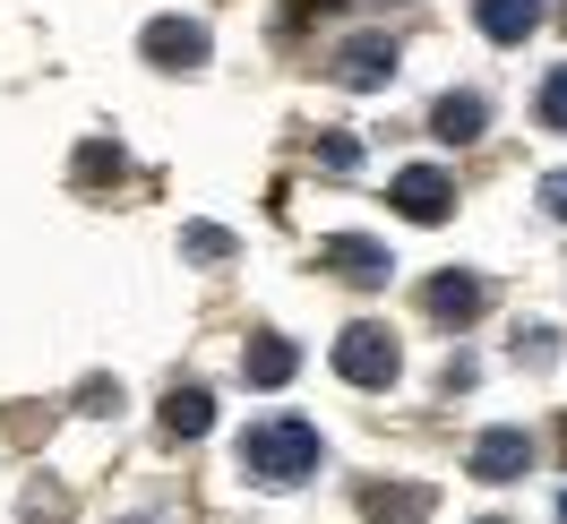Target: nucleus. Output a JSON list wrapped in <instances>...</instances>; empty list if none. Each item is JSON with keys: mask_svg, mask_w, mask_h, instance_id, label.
<instances>
[{"mask_svg": "<svg viewBox=\"0 0 567 524\" xmlns=\"http://www.w3.org/2000/svg\"><path fill=\"white\" fill-rule=\"evenodd\" d=\"M181 258H233V233H224V224H189V233H181Z\"/></svg>", "mask_w": 567, "mask_h": 524, "instance_id": "dca6fc26", "label": "nucleus"}, {"mask_svg": "<svg viewBox=\"0 0 567 524\" xmlns=\"http://www.w3.org/2000/svg\"><path fill=\"white\" fill-rule=\"evenodd\" d=\"M138 52L155 70H198V61H207V27H198V18H155L138 35Z\"/></svg>", "mask_w": 567, "mask_h": 524, "instance_id": "6e6552de", "label": "nucleus"}, {"mask_svg": "<svg viewBox=\"0 0 567 524\" xmlns=\"http://www.w3.org/2000/svg\"><path fill=\"white\" fill-rule=\"evenodd\" d=\"M395 78V35H353L336 52V86H353V95H379Z\"/></svg>", "mask_w": 567, "mask_h": 524, "instance_id": "0eeeda50", "label": "nucleus"}, {"mask_svg": "<svg viewBox=\"0 0 567 524\" xmlns=\"http://www.w3.org/2000/svg\"><path fill=\"white\" fill-rule=\"evenodd\" d=\"M430 507H439V490H430V482H379V490H361V516H370V524H422Z\"/></svg>", "mask_w": 567, "mask_h": 524, "instance_id": "1a4fd4ad", "label": "nucleus"}, {"mask_svg": "<svg viewBox=\"0 0 567 524\" xmlns=\"http://www.w3.org/2000/svg\"><path fill=\"white\" fill-rule=\"evenodd\" d=\"M301 9H327V0H301Z\"/></svg>", "mask_w": 567, "mask_h": 524, "instance_id": "6ab92c4d", "label": "nucleus"}, {"mask_svg": "<svg viewBox=\"0 0 567 524\" xmlns=\"http://www.w3.org/2000/svg\"><path fill=\"white\" fill-rule=\"evenodd\" d=\"M164 430H173V439H207L215 430V395L207 387H173V395H164Z\"/></svg>", "mask_w": 567, "mask_h": 524, "instance_id": "ddd939ff", "label": "nucleus"}, {"mask_svg": "<svg viewBox=\"0 0 567 524\" xmlns=\"http://www.w3.org/2000/svg\"><path fill=\"white\" fill-rule=\"evenodd\" d=\"M422 310L439 318V327H473V318L491 310V284L464 276V267H456V276H430V284H422Z\"/></svg>", "mask_w": 567, "mask_h": 524, "instance_id": "423d86ee", "label": "nucleus"}, {"mask_svg": "<svg viewBox=\"0 0 567 524\" xmlns=\"http://www.w3.org/2000/svg\"><path fill=\"white\" fill-rule=\"evenodd\" d=\"M395 215L404 224H447V207H456V181L439 173V164H413V173H395Z\"/></svg>", "mask_w": 567, "mask_h": 524, "instance_id": "39448f33", "label": "nucleus"}, {"mask_svg": "<svg viewBox=\"0 0 567 524\" xmlns=\"http://www.w3.org/2000/svg\"><path fill=\"white\" fill-rule=\"evenodd\" d=\"M482 121H491V104H482V95H439L430 138H439V146H473V138H482Z\"/></svg>", "mask_w": 567, "mask_h": 524, "instance_id": "9b49d317", "label": "nucleus"}, {"mask_svg": "<svg viewBox=\"0 0 567 524\" xmlns=\"http://www.w3.org/2000/svg\"><path fill=\"white\" fill-rule=\"evenodd\" d=\"M395 370H404V352H395V336L379 318H353V327L336 336V379L344 387H388Z\"/></svg>", "mask_w": 567, "mask_h": 524, "instance_id": "f03ea898", "label": "nucleus"}, {"mask_svg": "<svg viewBox=\"0 0 567 524\" xmlns=\"http://www.w3.org/2000/svg\"><path fill=\"white\" fill-rule=\"evenodd\" d=\"M559 524H567V499H559Z\"/></svg>", "mask_w": 567, "mask_h": 524, "instance_id": "aec40b11", "label": "nucleus"}, {"mask_svg": "<svg viewBox=\"0 0 567 524\" xmlns=\"http://www.w3.org/2000/svg\"><path fill=\"white\" fill-rule=\"evenodd\" d=\"M319 464H327V448H319V430L301 413H276V421H258V430H241V473L249 482L292 490V482H310Z\"/></svg>", "mask_w": 567, "mask_h": 524, "instance_id": "f257e3e1", "label": "nucleus"}, {"mask_svg": "<svg viewBox=\"0 0 567 524\" xmlns=\"http://www.w3.org/2000/svg\"><path fill=\"white\" fill-rule=\"evenodd\" d=\"M473 27L491 43H525L542 27V0H473Z\"/></svg>", "mask_w": 567, "mask_h": 524, "instance_id": "9d476101", "label": "nucleus"}, {"mask_svg": "<svg viewBox=\"0 0 567 524\" xmlns=\"http://www.w3.org/2000/svg\"><path fill=\"white\" fill-rule=\"evenodd\" d=\"M353 164H361L353 138H319V173H353Z\"/></svg>", "mask_w": 567, "mask_h": 524, "instance_id": "f3484780", "label": "nucleus"}, {"mask_svg": "<svg viewBox=\"0 0 567 524\" xmlns=\"http://www.w3.org/2000/svg\"><path fill=\"white\" fill-rule=\"evenodd\" d=\"M130 164H121V146L112 138H86L78 146V189H104V181H121Z\"/></svg>", "mask_w": 567, "mask_h": 524, "instance_id": "4468645a", "label": "nucleus"}, {"mask_svg": "<svg viewBox=\"0 0 567 524\" xmlns=\"http://www.w3.org/2000/svg\"><path fill=\"white\" fill-rule=\"evenodd\" d=\"M464 473H473V482H525L533 473V430H516V421H507V430H482L473 455H464Z\"/></svg>", "mask_w": 567, "mask_h": 524, "instance_id": "7ed1b4c3", "label": "nucleus"}, {"mask_svg": "<svg viewBox=\"0 0 567 524\" xmlns=\"http://www.w3.org/2000/svg\"><path fill=\"white\" fill-rule=\"evenodd\" d=\"M319 267L370 292V284H388L395 258H388V242H370V233H327V242H319Z\"/></svg>", "mask_w": 567, "mask_h": 524, "instance_id": "20e7f679", "label": "nucleus"}, {"mask_svg": "<svg viewBox=\"0 0 567 524\" xmlns=\"http://www.w3.org/2000/svg\"><path fill=\"white\" fill-rule=\"evenodd\" d=\"M542 207H550V215L567 224V173H550V181H542Z\"/></svg>", "mask_w": 567, "mask_h": 524, "instance_id": "a211bd4d", "label": "nucleus"}, {"mask_svg": "<svg viewBox=\"0 0 567 524\" xmlns=\"http://www.w3.org/2000/svg\"><path fill=\"white\" fill-rule=\"evenodd\" d=\"M533 112H542V130H550V138H567V61L550 78H542V95H533Z\"/></svg>", "mask_w": 567, "mask_h": 524, "instance_id": "2eb2a0df", "label": "nucleus"}, {"mask_svg": "<svg viewBox=\"0 0 567 524\" xmlns=\"http://www.w3.org/2000/svg\"><path fill=\"white\" fill-rule=\"evenodd\" d=\"M292 370H301V352L284 345V336H249V345H241V379L249 387H284Z\"/></svg>", "mask_w": 567, "mask_h": 524, "instance_id": "f8f14e48", "label": "nucleus"}]
</instances>
